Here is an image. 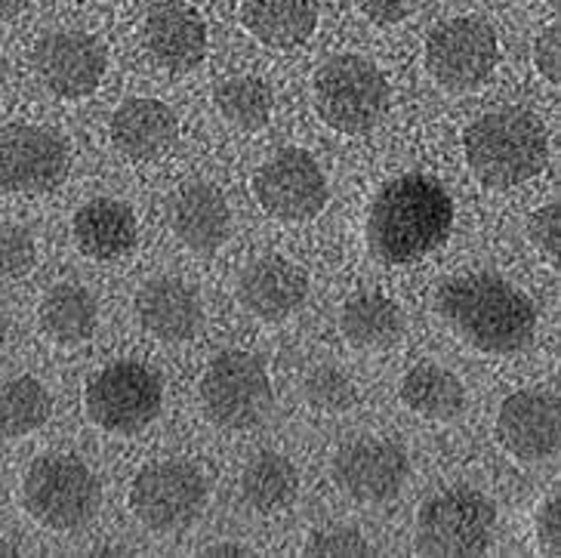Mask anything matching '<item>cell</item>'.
I'll return each instance as SVG.
<instances>
[{"mask_svg": "<svg viewBox=\"0 0 561 558\" xmlns=\"http://www.w3.org/2000/svg\"><path fill=\"white\" fill-rule=\"evenodd\" d=\"M435 312L462 343L488 355L522 352L537 337L534 299L494 272L447 278L435 294Z\"/></svg>", "mask_w": 561, "mask_h": 558, "instance_id": "obj_1", "label": "cell"}, {"mask_svg": "<svg viewBox=\"0 0 561 558\" xmlns=\"http://www.w3.org/2000/svg\"><path fill=\"white\" fill-rule=\"evenodd\" d=\"M454 197L430 173H401L382 185L367 214L370 253L389 265H408L447 244Z\"/></svg>", "mask_w": 561, "mask_h": 558, "instance_id": "obj_2", "label": "cell"}, {"mask_svg": "<svg viewBox=\"0 0 561 558\" xmlns=\"http://www.w3.org/2000/svg\"><path fill=\"white\" fill-rule=\"evenodd\" d=\"M466 164L488 189H515L549 161V133L528 109H500L476 117L462 133Z\"/></svg>", "mask_w": 561, "mask_h": 558, "instance_id": "obj_3", "label": "cell"}, {"mask_svg": "<svg viewBox=\"0 0 561 558\" xmlns=\"http://www.w3.org/2000/svg\"><path fill=\"white\" fill-rule=\"evenodd\" d=\"M100 500V478L75 454H41L22 478V510L56 534L90 525Z\"/></svg>", "mask_w": 561, "mask_h": 558, "instance_id": "obj_4", "label": "cell"}, {"mask_svg": "<svg viewBox=\"0 0 561 558\" xmlns=\"http://www.w3.org/2000/svg\"><path fill=\"white\" fill-rule=\"evenodd\" d=\"M389 81L382 68L355 53L333 56L314 71L312 105L318 117L336 133H370L389 112Z\"/></svg>", "mask_w": 561, "mask_h": 558, "instance_id": "obj_5", "label": "cell"}, {"mask_svg": "<svg viewBox=\"0 0 561 558\" xmlns=\"http://www.w3.org/2000/svg\"><path fill=\"white\" fill-rule=\"evenodd\" d=\"M496 534L494 500L479 488L454 485L432 493L416 512V553L430 558H479Z\"/></svg>", "mask_w": 561, "mask_h": 558, "instance_id": "obj_6", "label": "cell"}, {"mask_svg": "<svg viewBox=\"0 0 561 558\" xmlns=\"http://www.w3.org/2000/svg\"><path fill=\"white\" fill-rule=\"evenodd\" d=\"M198 395L207 420L226 432L263 426L275 408V389L263 358L244 349L219 352L201 377Z\"/></svg>", "mask_w": 561, "mask_h": 558, "instance_id": "obj_7", "label": "cell"}, {"mask_svg": "<svg viewBox=\"0 0 561 558\" xmlns=\"http://www.w3.org/2000/svg\"><path fill=\"white\" fill-rule=\"evenodd\" d=\"M207 478L195 463L154 460L133 476L127 503L139 525L167 537L195 525L207 510Z\"/></svg>", "mask_w": 561, "mask_h": 558, "instance_id": "obj_8", "label": "cell"}, {"mask_svg": "<svg viewBox=\"0 0 561 558\" xmlns=\"http://www.w3.org/2000/svg\"><path fill=\"white\" fill-rule=\"evenodd\" d=\"M83 408H87L90 423L100 426L102 432L136 435L149 429L164 411V386L146 364H105L87 383Z\"/></svg>", "mask_w": 561, "mask_h": 558, "instance_id": "obj_9", "label": "cell"}, {"mask_svg": "<svg viewBox=\"0 0 561 558\" xmlns=\"http://www.w3.org/2000/svg\"><path fill=\"white\" fill-rule=\"evenodd\" d=\"M426 71L450 93H469L494 75L500 62L494 25L481 16L445 19L426 37Z\"/></svg>", "mask_w": 561, "mask_h": 558, "instance_id": "obj_10", "label": "cell"}, {"mask_svg": "<svg viewBox=\"0 0 561 558\" xmlns=\"http://www.w3.org/2000/svg\"><path fill=\"white\" fill-rule=\"evenodd\" d=\"M253 197L278 223H309L328 207V180L306 148L287 146L256 167L250 180Z\"/></svg>", "mask_w": 561, "mask_h": 558, "instance_id": "obj_11", "label": "cell"}, {"mask_svg": "<svg viewBox=\"0 0 561 558\" xmlns=\"http://www.w3.org/2000/svg\"><path fill=\"white\" fill-rule=\"evenodd\" d=\"M331 478L348 500L362 506H382L404 491L411 478V457L392 439L362 435L333 454Z\"/></svg>", "mask_w": 561, "mask_h": 558, "instance_id": "obj_12", "label": "cell"}, {"mask_svg": "<svg viewBox=\"0 0 561 558\" xmlns=\"http://www.w3.org/2000/svg\"><path fill=\"white\" fill-rule=\"evenodd\" d=\"M71 148L66 136L37 124H16L0 133V189L44 195L66 182Z\"/></svg>", "mask_w": 561, "mask_h": 558, "instance_id": "obj_13", "label": "cell"}, {"mask_svg": "<svg viewBox=\"0 0 561 558\" xmlns=\"http://www.w3.org/2000/svg\"><path fill=\"white\" fill-rule=\"evenodd\" d=\"M37 81L59 99H87L100 90L108 53L100 37L75 29L44 34L32 53Z\"/></svg>", "mask_w": 561, "mask_h": 558, "instance_id": "obj_14", "label": "cell"}, {"mask_svg": "<svg viewBox=\"0 0 561 558\" xmlns=\"http://www.w3.org/2000/svg\"><path fill=\"white\" fill-rule=\"evenodd\" d=\"M496 442L522 463H549L559 454L561 417L556 389H518L496 411Z\"/></svg>", "mask_w": 561, "mask_h": 558, "instance_id": "obj_15", "label": "cell"}, {"mask_svg": "<svg viewBox=\"0 0 561 558\" xmlns=\"http://www.w3.org/2000/svg\"><path fill=\"white\" fill-rule=\"evenodd\" d=\"M309 299V275L306 269L287 257L265 253L256 257L238 278V303L248 315L265 324L287 321Z\"/></svg>", "mask_w": 561, "mask_h": 558, "instance_id": "obj_16", "label": "cell"}, {"mask_svg": "<svg viewBox=\"0 0 561 558\" xmlns=\"http://www.w3.org/2000/svg\"><path fill=\"white\" fill-rule=\"evenodd\" d=\"M142 44L158 66L173 75H185L207 56V22L192 3H154L142 22Z\"/></svg>", "mask_w": 561, "mask_h": 558, "instance_id": "obj_17", "label": "cell"}, {"mask_svg": "<svg viewBox=\"0 0 561 558\" xmlns=\"http://www.w3.org/2000/svg\"><path fill=\"white\" fill-rule=\"evenodd\" d=\"M133 312L139 328L161 343H185L192 340L201 328V296L192 284L173 275H158L146 281L136 299H133Z\"/></svg>", "mask_w": 561, "mask_h": 558, "instance_id": "obj_18", "label": "cell"}, {"mask_svg": "<svg viewBox=\"0 0 561 558\" xmlns=\"http://www.w3.org/2000/svg\"><path fill=\"white\" fill-rule=\"evenodd\" d=\"M170 229L185 250L214 257L231 235V210L214 182H188L170 201Z\"/></svg>", "mask_w": 561, "mask_h": 558, "instance_id": "obj_19", "label": "cell"}, {"mask_svg": "<svg viewBox=\"0 0 561 558\" xmlns=\"http://www.w3.org/2000/svg\"><path fill=\"white\" fill-rule=\"evenodd\" d=\"M115 148L130 161H154L167 155L180 139L176 112L151 96H136L121 102L108 124Z\"/></svg>", "mask_w": 561, "mask_h": 558, "instance_id": "obj_20", "label": "cell"}, {"mask_svg": "<svg viewBox=\"0 0 561 558\" xmlns=\"http://www.w3.org/2000/svg\"><path fill=\"white\" fill-rule=\"evenodd\" d=\"M75 244L83 257L112 263L127 257L139 244V223L136 214L117 197H93L71 219Z\"/></svg>", "mask_w": 561, "mask_h": 558, "instance_id": "obj_21", "label": "cell"}, {"mask_svg": "<svg viewBox=\"0 0 561 558\" xmlns=\"http://www.w3.org/2000/svg\"><path fill=\"white\" fill-rule=\"evenodd\" d=\"M241 25L268 49L302 47L318 29L314 0H241Z\"/></svg>", "mask_w": 561, "mask_h": 558, "instance_id": "obj_22", "label": "cell"}, {"mask_svg": "<svg viewBox=\"0 0 561 558\" xmlns=\"http://www.w3.org/2000/svg\"><path fill=\"white\" fill-rule=\"evenodd\" d=\"M404 312L380 291L352 294L340 309V333L358 352H386L404 337Z\"/></svg>", "mask_w": 561, "mask_h": 558, "instance_id": "obj_23", "label": "cell"}, {"mask_svg": "<svg viewBox=\"0 0 561 558\" xmlns=\"http://www.w3.org/2000/svg\"><path fill=\"white\" fill-rule=\"evenodd\" d=\"M37 321H41V330L47 333V340L75 349V345L93 340V333L100 328V306H96V296L83 284L62 281V284H53L44 294L41 306H37Z\"/></svg>", "mask_w": 561, "mask_h": 558, "instance_id": "obj_24", "label": "cell"}, {"mask_svg": "<svg viewBox=\"0 0 561 558\" xmlns=\"http://www.w3.org/2000/svg\"><path fill=\"white\" fill-rule=\"evenodd\" d=\"M401 405L423 420L450 423L466 411V386L454 371L435 362L413 364L398 386Z\"/></svg>", "mask_w": 561, "mask_h": 558, "instance_id": "obj_25", "label": "cell"}, {"mask_svg": "<svg viewBox=\"0 0 561 558\" xmlns=\"http://www.w3.org/2000/svg\"><path fill=\"white\" fill-rule=\"evenodd\" d=\"M241 493L250 510L272 515L294 506L299 497V469L290 457L278 451H263L244 466L241 472Z\"/></svg>", "mask_w": 561, "mask_h": 558, "instance_id": "obj_26", "label": "cell"}, {"mask_svg": "<svg viewBox=\"0 0 561 558\" xmlns=\"http://www.w3.org/2000/svg\"><path fill=\"white\" fill-rule=\"evenodd\" d=\"M53 417L50 389L34 377H16L0 386V439H25Z\"/></svg>", "mask_w": 561, "mask_h": 558, "instance_id": "obj_27", "label": "cell"}, {"mask_svg": "<svg viewBox=\"0 0 561 558\" xmlns=\"http://www.w3.org/2000/svg\"><path fill=\"white\" fill-rule=\"evenodd\" d=\"M214 102L222 121L244 133L263 130L272 121V109H275L272 87L256 75H234L229 81H222L216 87Z\"/></svg>", "mask_w": 561, "mask_h": 558, "instance_id": "obj_28", "label": "cell"}, {"mask_svg": "<svg viewBox=\"0 0 561 558\" xmlns=\"http://www.w3.org/2000/svg\"><path fill=\"white\" fill-rule=\"evenodd\" d=\"M302 398L318 413L336 417V413L355 411L362 401V392L340 364H318L302 379Z\"/></svg>", "mask_w": 561, "mask_h": 558, "instance_id": "obj_29", "label": "cell"}, {"mask_svg": "<svg viewBox=\"0 0 561 558\" xmlns=\"http://www.w3.org/2000/svg\"><path fill=\"white\" fill-rule=\"evenodd\" d=\"M37 263V241L25 226L0 223V281L25 278Z\"/></svg>", "mask_w": 561, "mask_h": 558, "instance_id": "obj_30", "label": "cell"}, {"mask_svg": "<svg viewBox=\"0 0 561 558\" xmlns=\"http://www.w3.org/2000/svg\"><path fill=\"white\" fill-rule=\"evenodd\" d=\"M306 556L312 558H362V556H377L374 546L367 543L362 531L346 525L336 527H318L309 534L306 540Z\"/></svg>", "mask_w": 561, "mask_h": 558, "instance_id": "obj_31", "label": "cell"}, {"mask_svg": "<svg viewBox=\"0 0 561 558\" xmlns=\"http://www.w3.org/2000/svg\"><path fill=\"white\" fill-rule=\"evenodd\" d=\"M530 244L543 253L546 260H559L561 253V210L559 201H549L540 210L528 216Z\"/></svg>", "mask_w": 561, "mask_h": 558, "instance_id": "obj_32", "label": "cell"}, {"mask_svg": "<svg viewBox=\"0 0 561 558\" xmlns=\"http://www.w3.org/2000/svg\"><path fill=\"white\" fill-rule=\"evenodd\" d=\"M534 66L549 83L561 81V29L559 22H549L534 41Z\"/></svg>", "mask_w": 561, "mask_h": 558, "instance_id": "obj_33", "label": "cell"}, {"mask_svg": "<svg viewBox=\"0 0 561 558\" xmlns=\"http://www.w3.org/2000/svg\"><path fill=\"white\" fill-rule=\"evenodd\" d=\"M534 531H537V540H540V549L546 556H559L561 553V500L559 493H549L540 510H537V519H534Z\"/></svg>", "mask_w": 561, "mask_h": 558, "instance_id": "obj_34", "label": "cell"}, {"mask_svg": "<svg viewBox=\"0 0 561 558\" xmlns=\"http://www.w3.org/2000/svg\"><path fill=\"white\" fill-rule=\"evenodd\" d=\"M358 3H362L364 16L370 19L374 25L389 29V25H398V22L411 19L420 10L423 0H358Z\"/></svg>", "mask_w": 561, "mask_h": 558, "instance_id": "obj_35", "label": "cell"}, {"mask_svg": "<svg viewBox=\"0 0 561 558\" xmlns=\"http://www.w3.org/2000/svg\"><path fill=\"white\" fill-rule=\"evenodd\" d=\"M204 558H253L256 556V549H250L248 543H238V540H222V543H214V546H207Z\"/></svg>", "mask_w": 561, "mask_h": 558, "instance_id": "obj_36", "label": "cell"}, {"mask_svg": "<svg viewBox=\"0 0 561 558\" xmlns=\"http://www.w3.org/2000/svg\"><path fill=\"white\" fill-rule=\"evenodd\" d=\"M25 3H28V0H0V22L16 19L19 13L25 10Z\"/></svg>", "mask_w": 561, "mask_h": 558, "instance_id": "obj_37", "label": "cell"}, {"mask_svg": "<svg viewBox=\"0 0 561 558\" xmlns=\"http://www.w3.org/2000/svg\"><path fill=\"white\" fill-rule=\"evenodd\" d=\"M19 556V546L10 540H0V558H16Z\"/></svg>", "mask_w": 561, "mask_h": 558, "instance_id": "obj_38", "label": "cell"}, {"mask_svg": "<svg viewBox=\"0 0 561 558\" xmlns=\"http://www.w3.org/2000/svg\"><path fill=\"white\" fill-rule=\"evenodd\" d=\"M7 337H10V324H7V318L0 312V345L7 343Z\"/></svg>", "mask_w": 561, "mask_h": 558, "instance_id": "obj_39", "label": "cell"}, {"mask_svg": "<svg viewBox=\"0 0 561 558\" xmlns=\"http://www.w3.org/2000/svg\"><path fill=\"white\" fill-rule=\"evenodd\" d=\"M100 556H133L130 549H102Z\"/></svg>", "mask_w": 561, "mask_h": 558, "instance_id": "obj_40", "label": "cell"}, {"mask_svg": "<svg viewBox=\"0 0 561 558\" xmlns=\"http://www.w3.org/2000/svg\"><path fill=\"white\" fill-rule=\"evenodd\" d=\"M100 3H121V0H100Z\"/></svg>", "mask_w": 561, "mask_h": 558, "instance_id": "obj_41", "label": "cell"}]
</instances>
